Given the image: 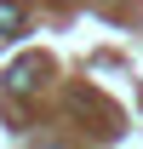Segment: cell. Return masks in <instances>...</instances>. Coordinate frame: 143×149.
Instances as JSON below:
<instances>
[{
	"instance_id": "cell-1",
	"label": "cell",
	"mask_w": 143,
	"mask_h": 149,
	"mask_svg": "<svg viewBox=\"0 0 143 149\" xmlns=\"http://www.w3.org/2000/svg\"><path fill=\"white\" fill-rule=\"evenodd\" d=\"M17 29H23V12L12 6V0H0V46H6V40H17Z\"/></svg>"
},
{
	"instance_id": "cell-2",
	"label": "cell",
	"mask_w": 143,
	"mask_h": 149,
	"mask_svg": "<svg viewBox=\"0 0 143 149\" xmlns=\"http://www.w3.org/2000/svg\"><path fill=\"white\" fill-rule=\"evenodd\" d=\"M6 80H12V86H17V92H23V86H35V63H17V69L6 74Z\"/></svg>"
}]
</instances>
